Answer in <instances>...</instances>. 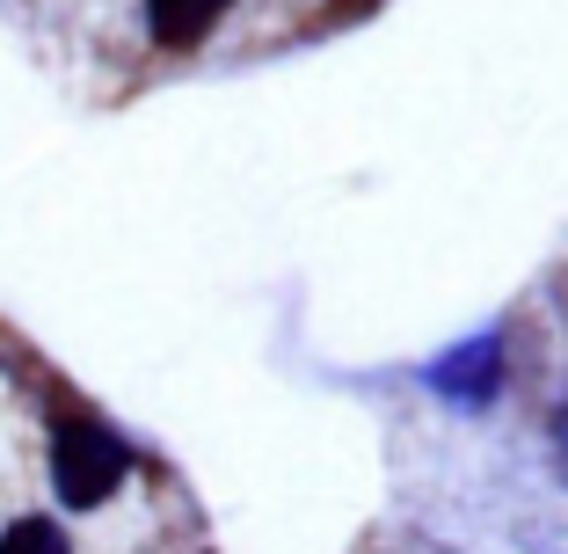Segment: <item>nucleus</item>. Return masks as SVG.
<instances>
[{
	"mask_svg": "<svg viewBox=\"0 0 568 554\" xmlns=\"http://www.w3.org/2000/svg\"><path fill=\"white\" fill-rule=\"evenodd\" d=\"M132 474V453H124V437L95 416H73L59 423V445H51V482L67 496L73 511H95L118 496V482Z\"/></svg>",
	"mask_w": 568,
	"mask_h": 554,
	"instance_id": "obj_1",
	"label": "nucleus"
},
{
	"mask_svg": "<svg viewBox=\"0 0 568 554\" xmlns=\"http://www.w3.org/2000/svg\"><path fill=\"white\" fill-rule=\"evenodd\" d=\"M503 386V336H474L459 351H445L430 365V394H445L452 409H481Z\"/></svg>",
	"mask_w": 568,
	"mask_h": 554,
	"instance_id": "obj_2",
	"label": "nucleus"
},
{
	"mask_svg": "<svg viewBox=\"0 0 568 554\" xmlns=\"http://www.w3.org/2000/svg\"><path fill=\"white\" fill-rule=\"evenodd\" d=\"M226 8H234V0H146V30H153L161 51H190L219 30Z\"/></svg>",
	"mask_w": 568,
	"mask_h": 554,
	"instance_id": "obj_3",
	"label": "nucleus"
},
{
	"mask_svg": "<svg viewBox=\"0 0 568 554\" xmlns=\"http://www.w3.org/2000/svg\"><path fill=\"white\" fill-rule=\"evenodd\" d=\"M0 554H73L67 547V533L51 518H16L8 533H0Z\"/></svg>",
	"mask_w": 568,
	"mask_h": 554,
	"instance_id": "obj_4",
	"label": "nucleus"
},
{
	"mask_svg": "<svg viewBox=\"0 0 568 554\" xmlns=\"http://www.w3.org/2000/svg\"><path fill=\"white\" fill-rule=\"evenodd\" d=\"M554 453H561V482H568V409L554 416Z\"/></svg>",
	"mask_w": 568,
	"mask_h": 554,
	"instance_id": "obj_5",
	"label": "nucleus"
}]
</instances>
